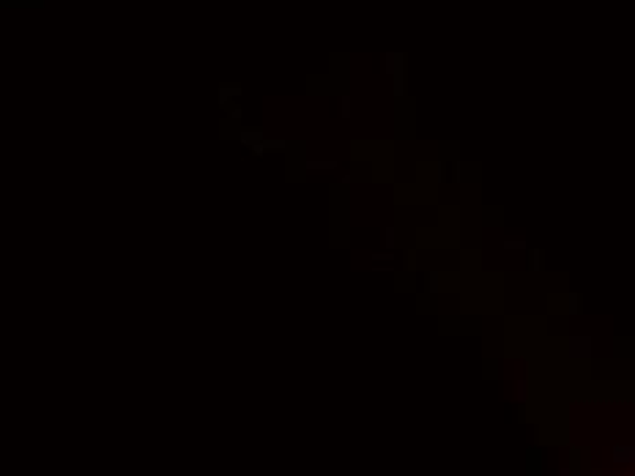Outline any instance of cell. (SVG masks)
Segmentation results:
<instances>
[]
</instances>
